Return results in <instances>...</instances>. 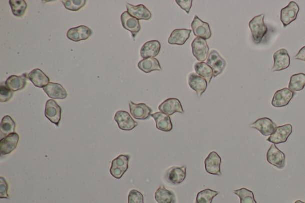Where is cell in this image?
Segmentation results:
<instances>
[{
    "instance_id": "obj_1",
    "label": "cell",
    "mask_w": 305,
    "mask_h": 203,
    "mask_svg": "<svg viewBox=\"0 0 305 203\" xmlns=\"http://www.w3.org/2000/svg\"><path fill=\"white\" fill-rule=\"evenodd\" d=\"M264 14L258 16L254 18L250 23L252 38H253L254 42L256 44L262 42L264 37L268 32V28L264 22Z\"/></svg>"
},
{
    "instance_id": "obj_2",
    "label": "cell",
    "mask_w": 305,
    "mask_h": 203,
    "mask_svg": "<svg viewBox=\"0 0 305 203\" xmlns=\"http://www.w3.org/2000/svg\"><path fill=\"white\" fill-rule=\"evenodd\" d=\"M267 161L278 170H283L286 167V155L280 151L275 144L270 146L266 155Z\"/></svg>"
},
{
    "instance_id": "obj_3",
    "label": "cell",
    "mask_w": 305,
    "mask_h": 203,
    "mask_svg": "<svg viewBox=\"0 0 305 203\" xmlns=\"http://www.w3.org/2000/svg\"><path fill=\"white\" fill-rule=\"evenodd\" d=\"M205 168L208 174L213 176H222V159L217 152H211L204 162Z\"/></svg>"
},
{
    "instance_id": "obj_4",
    "label": "cell",
    "mask_w": 305,
    "mask_h": 203,
    "mask_svg": "<svg viewBox=\"0 0 305 203\" xmlns=\"http://www.w3.org/2000/svg\"><path fill=\"white\" fill-rule=\"evenodd\" d=\"M207 64L212 68L214 78L222 74L226 65V60L216 50L210 52L207 59Z\"/></svg>"
},
{
    "instance_id": "obj_5",
    "label": "cell",
    "mask_w": 305,
    "mask_h": 203,
    "mask_svg": "<svg viewBox=\"0 0 305 203\" xmlns=\"http://www.w3.org/2000/svg\"><path fill=\"white\" fill-rule=\"evenodd\" d=\"M186 176V167L174 166L166 171V182L174 186H178L185 180Z\"/></svg>"
},
{
    "instance_id": "obj_6",
    "label": "cell",
    "mask_w": 305,
    "mask_h": 203,
    "mask_svg": "<svg viewBox=\"0 0 305 203\" xmlns=\"http://www.w3.org/2000/svg\"><path fill=\"white\" fill-rule=\"evenodd\" d=\"M62 113V109L57 102L54 100H50L46 102L45 112L46 116L52 123L55 124L58 127L60 126Z\"/></svg>"
},
{
    "instance_id": "obj_7",
    "label": "cell",
    "mask_w": 305,
    "mask_h": 203,
    "mask_svg": "<svg viewBox=\"0 0 305 203\" xmlns=\"http://www.w3.org/2000/svg\"><path fill=\"white\" fill-rule=\"evenodd\" d=\"M292 127L290 124L278 127L274 133L267 140V142H272L275 145L285 143L288 142V138L292 135Z\"/></svg>"
},
{
    "instance_id": "obj_8",
    "label": "cell",
    "mask_w": 305,
    "mask_h": 203,
    "mask_svg": "<svg viewBox=\"0 0 305 203\" xmlns=\"http://www.w3.org/2000/svg\"><path fill=\"white\" fill-rule=\"evenodd\" d=\"M20 140V135L16 132L4 137L0 140V154L6 156L11 154L16 149Z\"/></svg>"
},
{
    "instance_id": "obj_9",
    "label": "cell",
    "mask_w": 305,
    "mask_h": 203,
    "mask_svg": "<svg viewBox=\"0 0 305 203\" xmlns=\"http://www.w3.org/2000/svg\"><path fill=\"white\" fill-rule=\"evenodd\" d=\"M192 27L194 36L198 38L208 40L212 36L210 24L201 20L198 16H196Z\"/></svg>"
},
{
    "instance_id": "obj_10",
    "label": "cell",
    "mask_w": 305,
    "mask_h": 203,
    "mask_svg": "<svg viewBox=\"0 0 305 203\" xmlns=\"http://www.w3.org/2000/svg\"><path fill=\"white\" fill-rule=\"evenodd\" d=\"M300 8L297 3L292 2L289 3L288 7L282 8L281 11V21L284 28L297 20Z\"/></svg>"
},
{
    "instance_id": "obj_11",
    "label": "cell",
    "mask_w": 305,
    "mask_h": 203,
    "mask_svg": "<svg viewBox=\"0 0 305 203\" xmlns=\"http://www.w3.org/2000/svg\"><path fill=\"white\" fill-rule=\"evenodd\" d=\"M192 54L199 62H204L208 58L210 48L206 40L196 38L192 42Z\"/></svg>"
},
{
    "instance_id": "obj_12",
    "label": "cell",
    "mask_w": 305,
    "mask_h": 203,
    "mask_svg": "<svg viewBox=\"0 0 305 203\" xmlns=\"http://www.w3.org/2000/svg\"><path fill=\"white\" fill-rule=\"evenodd\" d=\"M296 92L288 88L278 90L275 94L272 101V105L274 108H281L289 104L294 98Z\"/></svg>"
},
{
    "instance_id": "obj_13",
    "label": "cell",
    "mask_w": 305,
    "mask_h": 203,
    "mask_svg": "<svg viewBox=\"0 0 305 203\" xmlns=\"http://www.w3.org/2000/svg\"><path fill=\"white\" fill-rule=\"evenodd\" d=\"M114 120L121 130H132L138 126V124L133 120L132 116L125 111H118L115 115Z\"/></svg>"
},
{
    "instance_id": "obj_14",
    "label": "cell",
    "mask_w": 305,
    "mask_h": 203,
    "mask_svg": "<svg viewBox=\"0 0 305 203\" xmlns=\"http://www.w3.org/2000/svg\"><path fill=\"white\" fill-rule=\"evenodd\" d=\"M130 114L136 120H146L152 116V109L144 103L135 104L132 102H130Z\"/></svg>"
},
{
    "instance_id": "obj_15",
    "label": "cell",
    "mask_w": 305,
    "mask_h": 203,
    "mask_svg": "<svg viewBox=\"0 0 305 203\" xmlns=\"http://www.w3.org/2000/svg\"><path fill=\"white\" fill-rule=\"evenodd\" d=\"M250 127L259 130L264 136H272L274 133L278 124L269 118H260L254 123L252 124Z\"/></svg>"
},
{
    "instance_id": "obj_16",
    "label": "cell",
    "mask_w": 305,
    "mask_h": 203,
    "mask_svg": "<svg viewBox=\"0 0 305 203\" xmlns=\"http://www.w3.org/2000/svg\"><path fill=\"white\" fill-rule=\"evenodd\" d=\"M274 65L272 68V72L287 70L290 65V58L287 50L281 49L274 55Z\"/></svg>"
},
{
    "instance_id": "obj_17",
    "label": "cell",
    "mask_w": 305,
    "mask_h": 203,
    "mask_svg": "<svg viewBox=\"0 0 305 203\" xmlns=\"http://www.w3.org/2000/svg\"><path fill=\"white\" fill-rule=\"evenodd\" d=\"M158 110L162 113L166 114L169 116L176 113L184 114L182 103L177 98H170L166 100L160 106Z\"/></svg>"
},
{
    "instance_id": "obj_18",
    "label": "cell",
    "mask_w": 305,
    "mask_h": 203,
    "mask_svg": "<svg viewBox=\"0 0 305 203\" xmlns=\"http://www.w3.org/2000/svg\"><path fill=\"white\" fill-rule=\"evenodd\" d=\"M121 22L123 27L132 34V38L135 40L142 30L139 20L132 16L128 12H126L121 16Z\"/></svg>"
},
{
    "instance_id": "obj_19",
    "label": "cell",
    "mask_w": 305,
    "mask_h": 203,
    "mask_svg": "<svg viewBox=\"0 0 305 203\" xmlns=\"http://www.w3.org/2000/svg\"><path fill=\"white\" fill-rule=\"evenodd\" d=\"M92 30L86 26L72 28L67 34L68 39L74 42H80L88 40L92 36Z\"/></svg>"
},
{
    "instance_id": "obj_20",
    "label": "cell",
    "mask_w": 305,
    "mask_h": 203,
    "mask_svg": "<svg viewBox=\"0 0 305 203\" xmlns=\"http://www.w3.org/2000/svg\"><path fill=\"white\" fill-rule=\"evenodd\" d=\"M126 8L128 14L139 20H149L152 18L151 12L144 5L134 6L126 3Z\"/></svg>"
},
{
    "instance_id": "obj_21",
    "label": "cell",
    "mask_w": 305,
    "mask_h": 203,
    "mask_svg": "<svg viewBox=\"0 0 305 203\" xmlns=\"http://www.w3.org/2000/svg\"><path fill=\"white\" fill-rule=\"evenodd\" d=\"M188 84L190 88L195 90L199 98H201L206 92L208 86L207 81L196 74H190Z\"/></svg>"
},
{
    "instance_id": "obj_22",
    "label": "cell",
    "mask_w": 305,
    "mask_h": 203,
    "mask_svg": "<svg viewBox=\"0 0 305 203\" xmlns=\"http://www.w3.org/2000/svg\"><path fill=\"white\" fill-rule=\"evenodd\" d=\"M50 98L56 100H64L67 98L68 92L64 87L59 84L50 83L43 88Z\"/></svg>"
},
{
    "instance_id": "obj_23",
    "label": "cell",
    "mask_w": 305,
    "mask_h": 203,
    "mask_svg": "<svg viewBox=\"0 0 305 203\" xmlns=\"http://www.w3.org/2000/svg\"><path fill=\"white\" fill-rule=\"evenodd\" d=\"M161 50V44L158 40H150L146 42L140 52L142 58L146 59L154 58L160 54Z\"/></svg>"
},
{
    "instance_id": "obj_24",
    "label": "cell",
    "mask_w": 305,
    "mask_h": 203,
    "mask_svg": "<svg viewBox=\"0 0 305 203\" xmlns=\"http://www.w3.org/2000/svg\"><path fill=\"white\" fill-rule=\"evenodd\" d=\"M152 117L155 120L158 130L169 132L173 130V124L169 116L162 112H158L152 114Z\"/></svg>"
},
{
    "instance_id": "obj_25",
    "label": "cell",
    "mask_w": 305,
    "mask_h": 203,
    "mask_svg": "<svg viewBox=\"0 0 305 203\" xmlns=\"http://www.w3.org/2000/svg\"><path fill=\"white\" fill-rule=\"evenodd\" d=\"M28 79H29L34 86L40 88H45L50 82V78L39 68H36L28 74Z\"/></svg>"
},
{
    "instance_id": "obj_26",
    "label": "cell",
    "mask_w": 305,
    "mask_h": 203,
    "mask_svg": "<svg viewBox=\"0 0 305 203\" xmlns=\"http://www.w3.org/2000/svg\"><path fill=\"white\" fill-rule=\"evenodd\" d=\"M192 32V30H174L168 40V43L170 45L184 46L190 37Z\"/></svg>"
},
{
    "instance_id": "obj_27",
    "label": "cell",
    "mask_w": 305,
    "mask_h": 203,
    "mask_svg": "<svg viewBox=\"0 0 305 203\" xmlns=\"http://www.w3.org/2000/svg\"><path fill=\"white\" fill-rule=\"evenodd\" d=\"M28 74H24L22 76H11L6 82V85L14 92L23 90L27 85Z\"/></svg>"
},
{
    "instance_id": "obj_28",
    "label": "cell",
    "mask_w": 305,
    "mask_h": 203,
    "mask_svg": "<svg viewBox=\"0 0 305 203\" xmlns=\"http://www.w3.org/2000/svg\"><path fill=\"white\" fill-rule=\"evenodd\" d=\"M155 200L158 203H176L175 193L162 186L155 193Z\"/></svg>"
},
{
    "instance_id": "obj_29",
    "label": "cell",
    "mask_w": 305,
    "mask_h": 203,
    "mask_svg": "<svg viewBox=\"0 0 305 203\" xmlns=\"http://www.w3.org/2000/svg\"><path fill=\"white\" fill-rule=\"evenodd\" d=\"M138 67L140 70L146 74H149L154 71L162 70L160 62L155 58L143 59L140 62Z\"/></svg>"
},
{
    "instance_id": "obj_30",
    "label": "cell",
    "mask_w": 305,
    "mask_h": 203,
    "mask_svg": "<svg viewBox=\"0 0 305 203\" xmlns=\"http://www.w3.org/2000/svg\"><path fill=\"white\" fill-rule=\"evenodd\" d=\"M194 70L198 76L204 78L207 81L208 84L210 83L214 77V72L212 68L210 66L204 63V62H201V63L196 64Z\"/></svg>"
},
{
    "instance_id": "obj_31",
    "label": "cell",
    "mask_w": 305,
    "mask_h": 203,
    "mask_svg": "<svg viewBox=\"0 0 305 203\" xmlns=\"http://www.w3.org/2000/svg\"><path fill=\"white\" fill-rule=\"evenodd\" d=\"M16 128V124L10 116H6L3 118L0 126L2 136L6 137L15 133Z\"/></svg>"
},
{
    "instance_id": "obj_32",
    "label": "cell",
    "mask_w": 305,
    "mask_h": 203,
    "mask_svg": "<svg viewBox=\"0 0 305 203\" xmlns=\"http://www.w3.org/2000/svg\"><path fill=\"white\" fill-rule=\"evenodd\" d=\"M305 86V74H294L290 78L289 90L292 92H300Z\"/></svg>"
},
{
    "instance_id": "obj_33",
    "label": "cell",
    "mask_w": 305,
    "mask_h": 203,
    "mask_svg": "<svg viewBox=\"0 0 305 203\" xmlns=\"http://www.w3.org/2000/svg\"><path fill=\"white\" fill-rule=\"evenodd\" d=\"M10 5L15 16L23 17L27 10L28 4L24 0H10Z\"/></svg>"
},
{
    "instance_id": "obj_34",
    "label": "cell",
    "mask_w": 305,
    "mask_h": 203,
    "mask_svg": "<svg viewBox=\"0 0 305 203\" xmlns=\"http://www.w3.org/2000/svg\"><path fill=\"white\" fill-rule=\"evenodd\" d=\"M219 194L220 192L210 189L202 190L198 194L195 203H212L214 198Z\"/></svg>"
},
{
    "instance_id": "obj_35",
    "label": "cell",
    "mask_w": 305,
    "mask_h": 203,
    "mask_svg": "<svg viewBox=\"0 0 305 203\" xmlns=\"http://www.w3.org/2000/svg\"><path fill=\"white\" fill-rule=\"evenodd\" d=\"M130 159L129 155H120L112 162V166L116 168L126 174L129 168Z\"/></svg>"
},
{
    "instance_id": "obj_36",
    "label": "cell",
    "mask_w": 305,
    "mask_h": 203,
    "mask_svg": "<svg viewBox=\"0 0 305 203\" xmlns=\"http://www.w3.org/2000/svg\"><path fill=\"white\" fill-rule=\"evenodd\" d=\"M236 195L239 196L240 199V203H257L254 199L253 192L246 188L235 190L234 192Z\"/></svg>"
},
{
    "instance_id": "obj_37",
    "label": "cell",
    "mask_w": 305,
    "mask_h": 203,
    "mask_svg": "<svg viewBox=\"0 0 305 203\" xmlns=\"http://www.w3.org/2000/svg\"><path fill=\"white\" fill-rule=\"evenodd\" d=\"M86 0H63L65 8L70 11L78 12L86 4Z\"/></svg>"
},
{
    "instance_id": "obj_38",
    "label": "cell",
    "mask_w": 305,
    "mask_h": 203,
    "mask_svg": "<svg viewBox=\"0 0 305 203\" xmlns=\"http://www.w3.org/2000/svg\"><path fill=\"white\" fill-rule=\"evenodd\" d=\"M14 92L10 88H8V86L2 84L0 86V102H6L10 101L13 98Z\"/></svg>"
},
{
    "instance_id": "obj_39",
    "label": "cell",
    "mask_w": 305,
    "mask_h": 203,
    "mask_svg": "<svg viewBox=\"0 0 305 203\" xmlns=\"http://www.w3.org/2000/svg\"><path fill=\"white\" fill-rule=\"evenodd\" d=\"M128 203H144V196L138 190H132L128 196Z\"/></svg>"
},
{
    "instance_id": "obj_40",
    "label": "cell",
    "mask_w": 305,
    "mask_h": 203,
    "mask_svg": "<svg viewBox=\"0 0 305 203\" xmlns=\"http://www.w3.org/2000/svg\"><path fill=\"white\" fill-rule=\"evenodd\" d=\"M8 184L2 176L0 177V198H10L8 194Z\"/></svg>"
},
{
    "instance_id": "obj_41",
    "label": "cell",
    "mask_w": 305,
    "mask_h": 203,
    "mask_svg": "<svg viewBox=\"0 0 305 203\" xmlns=\"http://www.w3.org/2000/svg\"><path fill=\"white\" fill-rule=\"evenodd\" d=\"M192 0H176L177 4L179 5L180 7L185 10L186 13L190 14L192 5Z\"/></svg>"
},
{
    "instance_id": "obj_42",
    "label": "cell",
    "mask_w": 305,
    "mask_h": 203,
    "mask_svg": "<svg viewBox=\"0 0 305 203\" xmlns=\"http://www.w3.org/2000/svg\"><path fill=\"white\" fill-rule=\"evenodd\" d=\"M296 60L305 62V46L302 48L298 54L294 58Z\"/></svg>"
},
{
    "instance_id": "obj_43",
    "label": "cell",
    "mask_w": 305,
    "mask_h": 203,
    "mask_svg": "<svg viewBox=\"0 0 305 203\" xmlns=\"http://www.w3.org/2000/svg\"><path fill=\"white\" fill-rule=\"evenodd\" d=\"M294 203H305V202L300 201V200H298L297 202H296Z\"/></svg>"
}]
</instances>
